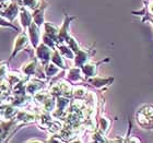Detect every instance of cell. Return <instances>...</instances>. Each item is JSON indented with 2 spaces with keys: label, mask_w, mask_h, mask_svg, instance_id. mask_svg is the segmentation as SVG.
Wrapping results in <instances>:
<instances>
[{
  "label": "cell",
  "mask_w": 153,
  "mask_h": 143,
  "mask_svg": "<svg viewBox=\"0 0 153 143\" xmlns=\"http://www.w3.org/2000/svg\"><path fill=\"white\" fill-rule=\"evenodd\" d=\"M44 26V34L51 36L53 39L56 41L57 43V37H58V32H59V27L57 25H55L51 22H44L43 24Z\"/></svg>",
  "instance_id": "9a60e30c"
},
{
  "label": "cell",
  "mask_w": 153,
  "mask_h": 143,
  "mask_svg": "<svg viewBox=\"0 0 153 143\" xmlns=\"http://www.w3.org/2000/svg\"><path fill=\"white\" fill-rule=\"evenodd\" d=\"M91 140L94 141V142H107V139L104 138V133H102L101 131H94L93 134L91 136Z\"/></svg>",
  "instance_id": "7402d4cb"
},
{
  "label": "cell",
  "mask_w": 153,
  "mask_h": 143,
  "mask_svg": "<svg viewBox=\"0 0 153 143\" xmlns=\"http://www.w3.org/2000/svg\"><path fill=\"white\" fill-rule=\"evenodd\" d=\"M149 11H150L151 13H152V16H153V0H151L150 3H149Z\"/></svg>",
  "instance_id": "d4e9b609"
},
{
  "label": "cell",
  "mask_w": 153,
  "mask_h": 143,
  "mask_svg": "<svg viewBox=\"0 0 153 143\" xmlns=\"http://www.w3.org/2000/svg\"><path fill=\"white\" fill-rule=\"evenodd\" d=\"M19 19L23 31L27 30V27L33 22V16L32 13H31V11H30V9H27L24 6H21V9H20V12H19Z\"/></svg>",
  "instance_id": "9c48e42d"
},
{
  "label": "cell",
  "mask_w": 153,
  "mask_h": 143,
  "mask_svg": "<svg viewBox=\"0 0 153 143\" xmlns=\"http://www.w3.org/2000/svg\"><path fill=\"white\" fill-rule=\"evenodd\" d=\"M60 71H61L60 68L58 67V66H56L55 64H53L51 61L44 67V72H45L46 78H53V76H55L56 74H58Z\"/></svg>",
  "instance_id": "ac0fdd59"
},
{
  "label": "cell",
  "mask_w": 153,
  "mask_h": 143,
  "mask_svg": "<svg viewBox=\"0 0 153 143\" xmlns=\"http://www.w3.org/2000/svg\"><path fill=\"white\" fill-rule=\"evenodd\" d=\"M29 44H30L29 35L26 34L25 31H22V32L16 37V41H14V44H13L12 54L10 56L9 60H12L13 58L16 57L19 53H21L22 50L26 49V47L29 46Z\"/></svg>",
  "instance_id": "3957f363"
},
{
  "label": "cell",
  "mask_w": 153,
  "mask_h": 143,
  "mask_svg": "<svg viewBox=\"0 0 153 143\" xmlns=\"http://www.w3.org/2000/svg\"><path fill=\"white\" fill-rule=\"evenodd\" d=\"M21 1H22V6L26 7L30 10H33V11L37 9L43 2L42 0H21Z\"/></svg>",
  "instance_id": "ffe728a7"
},
{
  "label": "cell",
  "mask_w": 153,
  "mask_h": 143,
  "mask_svg": "<svg viewBox=\"0 0 153 143\" xmlns=\"http://www.w3.org/2000/svg\"><path fill=\"white\" fill-rule=\"evenodd\" d=\"M88 94V89L84 85H76L74 86L72 90V96L76 99H84Z\"/></svg>",
  "instance_id": "d6986e66"
},
{
  "label": "cell",
  "mask_w": 153,
  "mask_h": 143,
  "mask_svg": "<svg viewBox=\"0 0 153 143\" xmlns=\"http://www.w3.org/2000/svg\"><path fill=\"white\" fill-rule=\"evenodd\" d=\"M92 54H94V51L91 53V50H84L82 48H80L79 50L74 53V66L76 67L81 68L84 64H86L89 59L91 58Z\"/></svg>",
  "instance_id": "8fae6325"
},
{
  "label": "cell",
  "mask_w": 153,
  "mask_h": 143,
  "mask_svg": "<svg viewBox=\"0 0 153 143\" xmlns=\"http://www.w3.org/2000/svg\"><path fill=\"white\" fill-rule=\"evenodd\" d=\"M0 26H2V27H10V29H12V30L19 31V29H18L16 26H14L10 21H8V20L4 19V18L1 16H0Z\"/></svg>",
  "instance_id": "cb8c5ba5"
},
{
  "label": "cell",
  "mask_w": 153,
  "mask_h": 143,
  "mask_svg": "<svg viewBox=\"0 0 153 143\" xmlns=\"http://www.w3.org/2000/svg\"><path fill=\"white\" fill-rule=\"evenodd\" d=\"M39 66H41V64H39V61H38L37 58L36 57L32 58L29 62H26V64H24L22 66V68H21V73H22L23 76H30V78L35 76Z\"/></svg>",
  "instance_id": "52a82bcc"
},
{
  "label": "cell",
  "mask_w": 153,
  "mask_h": 143,
  "mask_svg": "<svg viewBox=\"0 0 153 143\" xmlns=\"http://www.w3.org/2000/svg\"><path fill=\"white\" fill-rule=\"evenodd\" d=\"M4 2H9V0H0V4H1V3H4Z\"/></svg>",
  "instance_id": "484cf974"
},
{
  "label": "cell",
  "mask_w": 153,
  "mask_h": 143,
  "mask_svg": "<svg viewBox=\"0 0 153 143\" xmlns=\"http://www.w3.org/2000/svg\"><path fill=\"white\" fill-rule=\"evenodd\" d=\"M27 35H29L30 44L32 45V47L35 49L42 41L41 27L36 25L34 22H32L31 23V25L27 27Z\"/></svg>",
  "instance_id": "8992f818"
},
{
  "label": "cell",
  "mask_w": 153,
  "mask_h": 143,
  "mask_svg": "<svg viewBox=\"0 0 153 143\" xmlns=\"http://www.w3.org/2000/svg\"><path fill=\"white\" fill-rule=\"evenodd\" d=\"M47 8V3L46 2H42V4L38 7L37 9H35L33 11L32 16H33V22L35 23L36 25L42 27L43 24H44V13H45V9Z\"/></svg>",
  "instance_id": "4fadbf2b"
},
{
  "label": "cell",
  "mask_w": 153,
  "mask_h": 143,
  "mask_svg": "<svg viewBox=\"0 0 153 143\" xmlns=\"http://www.w3.org/2000/svg\"><path fill=\"white\" fill-rule=\"evenodd\" d=\"M137 122L146 129H153V106H144L137 113Z\"/></svg>",
  "instance_id": "7a4b0ae2"
},
{
  "label": "cell",
  "mask_w": 153,
  "mask_h": 143,
  "mask_svg": "<svg viewBox=\"0 0 153 143\" xmlns=\"http://www.w3.org/2000/svg\"><path fill=\"white\" fill-rule=\"evenodd\" d=\"M86 81L93 85L96 89H102L106 85H111L114 81V78H102V76H92V78H88Z\"/></svg>",
  "instance_id": "7c38bea8"
},
{
  "label": "cell",
  "mask_w": 153,
  "mask_h": 143,
  "mask_svg": "<svg viewBox=\"0 0 153 143\" xmlns=\"http://www.w3.org/2000/svg\"><path fill=\"white\" fill-rule=\"evenodd\" d=\"M106 61H109L108 58H106L104 60L100 61L97 64H93V62H89V61H88L86 64H83L82 67H81V70H82L83 76H85V79L95 76L96 73H97V66H100V64H103V62H106Z\"/></svg>",
  "instance_id": "30bf717a"
},
{
  "label": "cell",
  "mask_w": 153,
  "mask_h": 143,
  "mask_svg": "<svg viewBox=\"0 0 153 143\" xmlns=\"http://www.w3.org/2000/svg\"><path fill=\"white\" fill-rule=\"evenodd\" d=\"M8 74V61H1L0 62V81L4 80Z\"/></svg>",
  "instance_id": "603a6c76"
},
{
  "label": "cell",
  "mask_w": 153,
  "mask_h": 143,
  "mask_svg": "<svg viewBox=\"0 0 153 143\" xmlns=\"http://www.w3.org/2000/svg\"><path fill=\"white\" fill-rule=\"evenodd\" d=\"M53 50L49 46H47L46 44H44L43 41L39 43L37 47L35 48V54H36V58L38 59L39 64L45 67L47 64L51 62V54H53Z\"/></svg>",
  "instance_id": "277c9868"
},
{
  "label": "cell",
  "mask_w": 153,
  "mask_h": 143,
  "mask_svg": "<svg viewBox=\"0 0 153 143\" xmlns=\"http://www.w3.org/2000/svg\"><path fill=\"white\" fill-rule=\"evenodd\" d=\"M83 73L81 68L76 67L70 68V69H67V79L70 81V82H80V81H83Z\"/></svg>",
  "instance_id": "5bb4252c"
},
{
  "label": "cell",
  "mask_w": 153,
  "mask_h": 143,
  "mask_svg": "<svg viewBox=\"0 0 153 143\" xmlns=\"http://www.w3.org/2000/svg\"><path fill=\"white\" fill-rule=\"evenodd\" d=\"M51 61L53 62V64H56V66H58V67L60 68V69H62V70H67V69H68V68H67V64H66V62H65L64 57L61 56V54L59 53V51H58L57 48L53 50Z\"/></svg>",
  "instance_id": "2e32d148"
},
{
  "label": "cell",
  "mask_w": 153,
  "mask_h": 143,
  "mask_svg": "<svg viewBox=\"0 0 153 143\" xmlns=\"http://www.w3.org/2000/svg\"><path fill=\"white\" fill-rule=\"evenodd\" d=\"M76 19V16H71L69 14H65V19L64 23L61 27H59V32H58V37H57V45L58 44H62V43H66L67 38L70 36V33H69V26H70L71 21H74Z\"/></svg>",
  "instance_id": "5b68a950"
},
{
  "label": "cell",
  "mask_w": 153,
  "mask_h": 143,
  "mask_svg": "<svg viewBox=\"0 0 153 143\" xmlns=\"http://www.w3.org/2000/svg\"><path fill=\"white\" fill-rule=\"evenodd\" d=\"M45 87V81L42 79H38L36 78L35 79H31L27 81V84H26V93L30 94V95H34L37 92L42 91V90Z\"/></svg>",
  "instance_id": "ba28073f"
},
{
  "label": "cell",
  "mask_w": 153,
  "mask_h": 143,
  "mask_svg": "<svg viewBox=\"0 0 153 143\" xmlns=\"http://www.w3.org/2000/svg\"><path fill=\"white\" fill-rule=\"evenodd\" d=\"M21 6L22 4L20 3L19 0H13L10 3H1V6H0V16H3L4 19H7L10 22H13L19 16Z\"/></svg>",
  "instance_id": "6da1fadb"
},
{
  "label": "cell",
  "mask_w": 153,
  "mask_h": 143,
  "mask_svg": "<svg viewBox=\"0 0 153 143\" xmlns=\"http://www.w3.org/2000/svg\"><path fill=\"white\" fill-rule=\"evenodd\" d=\"M56 48H57L58 51L60 53L61 56L64 58H67V59H70V60H74V51L67 44H65V43L58 44Z\"/></svg>",
  "instance_id": "e0dca14e"
},
{
  "label": "cell",
  "mask_w": 153,
  "mask_h": 143,
  "mask_svg": "<svg viewBox=\"0 0 153 143\" xmlns=\"http://www.w3.org/2000/svg\"><path fill=\"white\" fill-rule=\"evenodd\" d=\"M109 126H111V121L106 117H100L99 118V131H101L102 133L105 134L108 130Z\"/></svg>",
  "instance_id": "44dd1931"
}]
</instances>
